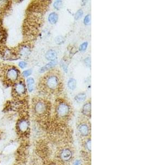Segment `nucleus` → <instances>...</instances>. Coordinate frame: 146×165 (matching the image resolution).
<instances>
[{
    "mask_svg": "<svg viewBox=\"0 0 146 165\" xmlns=\"http://www.w3.org/2000/svg\"><path fill=\"white\" fill-rule=\"evenodd\" d=\"M64 89V79L60 70L50 69L41 78L38 83L39 91L46 96L60 94Z\"/></svg>",
    "mask_w": 146,
    "mask_h": 165,
    "instance_id": "f257e3e1",
    "label": "nucleus"
},
{
    "mask_svg": "<svg viewBox=\"0 0 146 165\" xmlns=\"http://www.w3.org/2000/svg\"><path fill=\"white\" fill-rule=\"evenodd\" d=\"M0 74L3 82L8 85L13 86L22 78L19 70L14 66H5L2 68Z\"/></svg>",
    "mask_w": 146,
    "mask_h": 165,
    "instance_id": "f03ea898",
    "label": "nucleus"
},
{
    "mask_svg": "<svg viewBox=\"0 0 146 165\" xmlns=\"http://www.w3.org/2000/svg\"><path fill=\"white\" fill-rule=\"evenodd\" d=\"M55 114L57 118L64 120L68 119L72 113V107L67 100L59 98L55 100Z\"/></svg>",
    "mask_w": 146,
    "mask_h": 165,
    "instance_id": "7ed1b4c3",
    "label": "nucleus"
},
{
    "mask_svg": "<svg viewBox=\"0 0 146 165\" xmlns=\"http://www.w3.org/2000/svg\"><path fill=\"white\" fill-rule=\"evenodd\" d=\"M32 110L36 117H47L50 110V103L46 98H35L32 100Z\"/></svg>",
    "mask_w": 146,
    "mask_h": 165,
    "instance_id": "20e7f679",
    "label": "nucleus"
},
{
    "mask_svg": "<svg viewBox=\"0 0 146 165\" xmlns=\"http://www.w3.org/2000/svg\"><path fill=\"white\" fill-rule=\"evenodd\" d=\"M27 95V89L23 78L13 85L12 95L15 99H24Z\"/></svg>",
    "mask_w": 146,
    "mask_h": 165,
    "instance_id": "39448f33",
    "label": "nucleus"
},
{
    "mask_svg": "<svg viewBox=\"0 0 146 165\" xmlns=\"http://www.w3.org/2000/svg\"><path fill=\"white\" fill-rule=\"evenodd\" d=\"M31 52V44L29 42H23L18 46L17 50L15 53L17 56L23 57H28Z\"/></svg>",
    "mask_w": 146,
    "mask_h": 165,
    "instance_id": "423d86ee",
    "label": "nucleus"
},
{
    "mask_svg": "<svg viewBox=\"0 0 146 165\" xmlns=\"http://www.w3.org/2000/svg\"><path fill=\"white\" fill-rule=\"evenodd\" d=\"M17 130L21 133H25L29 128V122L28 120L25 118H22L18 121Z\"/></svg>",
    "mask_w": 146,
    "mask_h": 165,
    "instance_id": "0eeeda50",
    "label": "nucleus"
},
{
    "mask_svg": "<svg viewBox=\"0 0 146 165\" xmlns=\"http://www.w3.org/2000/svg\"><path fill=\"white\" fill-rule=\"evenodd\" d=\"M78 130L81 135L86 136L89 133V127L86 123H82L79 125Z\"/></svg>",
    "mask_w": 146,
    "mask_h": 165,
    "instance_id": "6e6552de",
    "label": "nucleus"
},
{
    "mask_svg": "<svg viewBox=\"0 0 146 165\" xmlns=\"http://www.w3.org/2000/svg\"><path fill=\"white\" fill-rule=\"evenodd\" d=\"M91 101L90 100H88L84 103L83 106L82 112L85 116L90 117L91 115Z\"/></svg>",
    "mask_w": 146,
    "mask_h": 165,
    "instance_id": "1a4fd4ad",
    "label": "nucleus"
},
{
    "mask_svg": "<svg viewBox=\"0 0 146 165\" xmlns=\"http://www.w3.org/2000/svg\"><path fill=\"white\" fill-rule=\"evenodd\" d=\"M61 157L63 160L68 161L72 157V152L68 149H65L61 154Z\"/></svg>",
    "mask_w": 146,
    "mask_h": 165,
    "instance_id": "9d476101",
    "label": "nucleus"
},
{
    "mask_svg": "<svg viewBox=\"0 0 146 165\" xmlns=\"http://www.w3.org/2000/svg\"><path fill=\"white\" fill-rule=\"evenodd\" d=\"M57 57V53L54 50H50L46 53V58L49 61H55Z\"/></svg>",
    "mask_w": 146,
    "mask_h": 165,
    "instance_id": "9b49d317",
    "label": "nucleus"
},
{
    "mask_svg": "<svg viewBox=\"0 0 146 165\" xmlns=\"http://www.w3.org/2000/svg\"><path fill=\"white\" fill-rule=\"evenodd\" d=\"M58 15L55 12H52L48 17V21L52 24H55L58 20Z\"/></svg>",
    "mask_w": 146,
    "mask_h": 165,
    "instance_id": "f8f14e48",
    "label": "nucleus"
},
{
    "mask_svg": "<svg viewBox=\"0 0 146 165\" xmlns=\"http://www.w3.org/2000/svg\"><path fill=\"white\" fill-rule=\"evenodd\" d=\"M56 63H57V62H56L55 61H51L47 64H46V66H44V67H43L41 69L40 72H44L48 71L49 69H52V68L54 67L56 65Z\"/></svg>",
    "mask_w": 146,
    "mask_h": 165,
    "instance_id": "ddd939ff",
    "label": "nucleus"
},
{
    "mask_svg": "<svg viewBox=\"0 0 146 165\" xmlns=\"http://www.w3.org/2000/svg\"><path fill=\"white\" fill-rule=\"evenodd\" d=\"M27 85H28V90L30 92H32L34 89V85H35V80L32 78H28L27 79Z\"/></svg>",
    "mask_w": 146,
    "mask_h": 165,
    "instance_id": "4468645a",
    "label": "nucleus"
},
{
    "mask_svg": "<svg viewBox=\"0 0 146 165\" xmlns=\"http://www.w3.org/2000/svg\"><path fill=\"white\" fill-rule=\"evenodd\" d=\"M86 98V94L84 93H79V94H77L75 97V101L78 103H82L83 102Z\"/></svg>",
    "mask_w": 146,
    "mask_h": 165,
    "instance_id": "2eb2a0df",
    "label": "nucleus"
},
{
    "mask_svg": "<svg viewBox=\"0 0 146 165\" xmlns=\"http://www.w3.org/2000/svg\"><path fill=\"white\" fill-rule=\"evenodd\" d=\"M77 82L75 79L71 78L68 82V87L70 89L74 90L76 88Z\"/></svg>",
    "mask_w": 146,
    "mask_h": 165,
    "instance_id": "dca6fc26",
    "label": "nucleus"
},
{
    "mask_svg": "<svg viewBox=\"0 0 146 165\" xmlns=\"http://www.w3.org/2000/svg\"><path fill=\"white\" fill-rule=\"evenodd\" d=\"M83 14V12L82 10H79L78 11L76 12V13L75 14V20H78L79 18H80L82 17Z\"/></svg>",
    "mask_w": 146,
    "mask_h": 165,
    "instance_id": "f3484780",
    "label": "nucleus"
},
{
    "mask_svg": "<svg viewBox=\"0 0 146 165\" xmlns=\"http://www.w3.org/2000/svg\"><path fill=\"white\" fill-rule=\"evenodd\" d=\"M62 2L61 1H57L54 2V6L55 8L57 10H59L61 6H62Z\"/></svg>",
    "mask_w": 146,
    "mask_h": 165,
    "instance_id": "a211bd4d",
    "label": "nucleus"
},
{
    "mask_svg": "<svg viewBox=\"0 0 146 165\" xmlns=\"http://www.w3.org/2000/svg\"><path fill=\"white\" fill-rule=\"evenodd\" d=\"M88 42H85L84 43H83V44L81 45L80 46V47H79V50L81 51H85V50L86 49V48L88 47Z\"/></svg>",
    "mask_w": 146,
    "mask_h": 165,
    "instance_id": "6ab92c4d",
    "label": "nucleus"
},
{
    "mask_svg": "<svg viewBox=\"0 0 146 165\" xmlns=\"http://www.w3.org/2000/svg\"><path fill=\"white\" fill-rule=\"evenodd\" d=\"M31 73H32V70L31 69H28V70H26V71L23 72V76L25 77H29L31 74Z\"/></svg>",
    "mask_w": 146,
    "mask_h": 165,
    "instance_id": "aec40b11",
    "label": "nucleus"
},
{
    "mask_svg": "<svg viewBox=\"0 0 146 165\" xmlns=\"http://www.w3.org/2000/svg\"><path fill=\"white\" fill-rule=\"evenodd\" d=\"M90 15L89 14H88V15H86L85 18H84V23L85 24L87 25L90 23Z\"/></svg>",
    "mask_w": 146,
    "mask_h": 165,
    "instance_id": "412c9836",
    "label": "nucleus"
},
{
    "mask_svg": "<svg viewBox=\"0 0 146 165\" xmlns=\"http://www.w3.org/2000/svg\"><path fill=\"white\" fill-rule=\"evenodd\" d=\"M86 148L88 150H91V140H88L86 142L85 144Z\"/></svg>",
    "mask_w": 146,
    "mask_h": 165,
    "instance_id": "4be33fe9",
    "label": "nucleus"
},
{
    "mask_svg": "<svg viewBox=\"0 0 146 165\" xmlns=\"http://www.w3.org/2000/svg\"><path fill=\"white\" fill-rule=\"evenodd\" d=\"M27 63L25 61H20L19 63V67H20L21 68H25L26 67Z\"/></svg>",
    "mask_w": 146,
    "mask_h": 165,
    "instance_id": "5701e85b",
    "label": "nucleus"
},
{
    "mask_svg": "<svg viewBox=\"0 0 146 165\" xmlns=\"http://www.w3.org/2000/svg\"><path fill=\"white\" fill-rule=\"evenodd\" d=\"M85 63L86 66H90V64H91V61H90V58H86L85 60Z\"/></svg>",
    "mask_w": 146,
    "mask_h": 165,
    "instance_id": "b1692460",
    "label": "nucleus"
},
{
    "mask_svg": "<svg viewBox=\"0 0 146 165\" xmlns=\"http://www.w3.org/2000/svg\"><path fill=\"white\" fill-rule=\"evenodd\" d=\"M56 39H58V40H55V41H56V42L57 43V44H60V43L63 42L62 37H61L59 36V37H57Z\"/></svg>",
    "mask_w": 146,
    "mask_h": 165,
    "instance_id": "393cba45",
    "label": "nucleus"
},
{
    "mask_svg": "<svg viewBox=\"0 0 146 165\" xmlns=\"http://www.w3.org/2000/svg\"><path fill=\"white\" fill-rule=\"evenodd\" d=\"M80 160H76L75 161V162L74 163L73 165H80Z\"/></svg>",
    "mask_w": 146,
    "mask_h": 165,
    "instance_id": "a878e982",
    "label": "nucleus"
},
{
    "mask_svg": "<svg viewBox=\"0 0 146 165\" xmlns=\"http://www.w3.org/2000/svg\"><path fill=\"white\" fill-rule=\"evenodd\" d=\"M2 28V26H1V21L0 20V28Z\"/></svg>",
    "mask_w": 146,
    "mask_h": 165,
    "instance_id": "bb28decb",
    "label": "nucleus"
}]
</instances>
